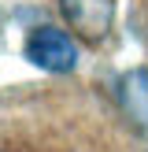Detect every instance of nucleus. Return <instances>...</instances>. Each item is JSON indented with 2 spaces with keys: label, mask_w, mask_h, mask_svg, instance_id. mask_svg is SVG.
Masks as SVG:
<instances>
[{
  "label": "nucleus",
  "mask_w": 148,
  "mask_h": 152,
  "mask_svg": "<svg viewBox=\"0 0 148 152\" xmlns=\"http://www.w3.org/2000/svg\"><path fill=\"white\" fill-rule=\"evenodd\" d=\"M59 11L70 34L89 45H100L115 26V0H59Z\"/></svg>",
  "instance_id": "obj_1"
},
{
  "label": "nucleus",
  "mask_w": 148,
  "mask_h": 152,
  "mask_svg": "<svg viewBox=\"0 0 148 152\" xmlns=\"http://www.w3.org/2000/svg\"><path fill=\"white\" fill-rule=\"evenodd\" d=\"M26 59L33 67H41V71L67 74L78 63V48H74L70 34H63V30H56V26H41V30H33L30 41H26Z\"/></svg>",
  "instance_id": "obj_2"
},
{
  "label": "nucleus",
  "mask_w": 148,
  "mask_h": 152,
  "mask_svg": "<svg viewBox=\"0 0 148 152\" xmlns=\"http://www.w3.org/2000/svg\"><path fill=\"white\" fill-rule=\"evenodd\" d=\"M118 96H122L126 111L148 126V71H130L118 86Z\"/></svg>",
  "instance_id": "obj_3"
}]
</instances>
